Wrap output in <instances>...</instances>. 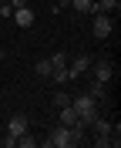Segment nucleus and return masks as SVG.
I'll return each mask as SVG.
<instances>
[{
    "label": "nucleus",
    "mask_w": 121,
    "mask_h": 148,
    "mask_svg": "<svg viewBox=\"0 0 121 148\" xmlns=\"http://www.w3.org/2000/svg\"><path fill=\"white\" fill-rule=\"evenodd\" d=\"M71 108L77 111V121L88 128V125H91V118L98 114V98H91V94H81V98H74V101H71Z\"/></svg>",
    "instance_id": "obj_1"
},
{
    "label": "nucleus",
    "mask_w": 121,
    "mask_h": 148,
    "mask_svg": "<svg viewBox=\"0 0 121 148\" xmlns=\"http://www.w3.org/2000/svg\"><path fill=\"white\" fill-rule=\"evenodd\" d=\"M91 128H94V145H98V148H108V145H111V121H104V118L94 114V118H91Z\"/></svg>",
    "instance_id": "obj_2"
},
{
    "label": "nucleus",
    "mask_w": 121,
    "mask_h": 148,
    "mask_svg": "<svg viewBox=\"0 0 121 148\" xmlns=\"http://www.w3.org/2000/svg\"><path fill=\"white\" fill-rule=\"evenodd\" d=\"M47 145H54V148H71V128H67V125H57V128L51 131Z\"/></svg>",
    "instance_id": "obj_3"
},
{
    "label": "nucleus",
    "mask_w": 121,
    "mask_h": 148,
    "mask_svg": "<svg viewBox=\"0 0 121 148\" xmlns=\"http://www.w3.org/2000/svg\"><path fill=\"white\" fill-rule=\"evenodd\" d=\"M91 30H94V37H111V30H114L111 27V17H108V14H98Z\"/></svg>",
    "instance_id": "obj_4"
},
{
    "label": "nucleus",
    "mask_w": 121,
    "mask_h": 148,
    "mask_svg": "<svg viewBox=\"0 0 121 148\" xmlns=\"http://www.w3.org/2000/svg\"><path fill=\"white\" fill-rule=\"evenodd\" d=\"M91 67H94V81H101V84L111 81V74H114L111 61H98V64H91Z\"/></svg>",
    "instance_id": "obj_5"
},
{
    "label": "nucleus",
    "mask_w": 121,
    "mask_h": 148,
    "mask_svg": "<svg viewBox=\"0 0 121 148\" xmlns=\"http://www.w3.org/2000/svg\"><path fill=\"white\" fill-rule=\"evenodd\" d=\"M10 17L17 20V27H34V10H27V7H20V10H14Z\"/></svg>",
    "instance_id": "obj_6"
},
{
    "label": "nucleus",
    "mask_w": 121,
    "mask_h": 148,
    "mask_svg": "<svg viewBox=\"0 0 121 148\" xmlns=\"http://www.w3.org/2000/svg\"><path fill=\"white\" fill-rule=\"evenodd\" d=\"M30 125H27V118H24V114H14V118L7 121V131L10 135H20V131H27Z\"/></svg>",
    "instance_id": "obj_7"
},
{
    "label": "nucleus",
    "mask_w": 121,
    "mask_h": 148,
    "mask_svg": "<svg viewBox=\"0 0 121 148\" xmlns=\"http://www.w3.org/2000/svg\"><path fill=\"white\" fill-rule=\"evenodd\" d=\"M111 10H118L114 0H91V14H111Z\"/></svg>",
    "instance_id": "obj_8"
},
{
    "label": "nucleus",
    "mask_w": 121,
    "mask_h": 148,
    "mask_svg": "<svg viewBox=\"0 0 121 148\" xmlns=\"http://www.w3.org/2000/svg\"><path fill=\"white\" fill-rule=\"evenodd\" d=\"M88 67H91V61L81 54V57H74V61H71V67H67V71H71V77H77V74H84Z\"/></svg>",
    "instance_id": "obj_9"
},
{
    "label": "nucleus",
    "mask_w": 121,
    "mask_h": 148,
    "mask_svg": "<svg viewBox=\"0 0 121 148\" xmlns=\"http://www.w3.org/2000/svg\"><path fill=\"white\" fill-rule=\"evenodd\" d=\"M61 125H67V128H71V125H77V111L71 108V104H64V108H61Z\"/></svg>",
    "instance_id": "obj_10"
},
{
    "label": "nucleus",
    "mask_w": 121,
    "mask_h": 148,
    "mask_svg": "<svg viewBox=\"0 0 121 148\" xmlns=\"http://www.w3.org/2000/svg\"><path fill=\"white\" fill-rule=\"evenodd\" d=\"M51 77H54L57 84H67V81H74V77H71V71H67V64H61V67H54V71H51Z\"/></svg>",
    "instance_id": "obj_11"
},
{
    "label": "nucleus",
    "mask_w": 121,
    "mask_h": 148,
    "mask_svg": "<svg viewBox=\"0 0 121 148\" xmlns=\"http://www.w3.org/2000/svg\"><path fill=\"white\" fill-rule=\"evenodd\" d=\"M34 145H37V141H34V135H30V128L17 135V148H34Z\"/></svg>",
    "instance_id": "obj_12"
},
{
    "label": "nucleus",
    "mask_w": 121,
    "mask_h": 148,
    "mask_svg": "<svg viewBox=\"0 0 121 148\" xmlns=\"http://www.w3.org/2000/svg\"><path fill=\"white\" fill-rule=\"evenodd\" d=\"M34 71H37L40 77H51V71H54V64H51V57H47V61H37V64H34Z\"/></svg>",
    "instance_id": "obj_13"
},
{
    "label": "nucleus",
    "mask_w": 121,
    "mask_h": 148,
    "mask_svg": "<svg viewBox=\"0 0 121 148\" xmlns=\"http://www.w3.org/2000/svg\"><path fill=\"white\" fill-rule=\"evenodd\" d=\"M54 104H57V108H64V104H71V98H67L64 91H57V94H54Z\"/></svg>",
    "instance_id": "obj_14"
},
{
    "label": "nucleus",
    "mask_w": 121,
    "mask_h": 148,
    "mask_svg": "<svg viewBox=\"0 0 121 148\" xmlns=\"http://www.w3.org/2000/svg\"><path fill=\"white\" fill-rule=\"evenodd\" d=\"M91 98H104V84H101V81L91 84Z\"/></svg>",
    "instance_id": "obj_15"
},
{
    "label": "nucleus",
    "mask_w": 121,
    "mask_h": 148,
    "mask_svg": "<svg viewBox=\"0 0 121 148\" xmlns=\"http://www.w3.org/2000/svg\"><path fill=\"white\" fill-rule=\"evenodd\" d=\"M3 145H7V148H17V135H10V131H7V135H3Z\"/></svg>",
    "instance_id": "obj_16"
},
{
    "label": "nucleus",
    "mask_w": 121,
    "mask_h": 148,
    "mask_svg": "<svg viewBox=\"0 0 121 148\" xmlns=\"http://www.w3.org/2000/svg\"><path fill=\"white\" fill-rule=\"evenodd\" d=\"M10 3V10H20V7H27V0H7Z\"/></svg>",
    "instance_id": "obj_17"
},
{
    "label": "nucleus",
    "mask_w": 121,
    "mask_h": 148,
    "mask_svg": "<svg viewBox=\"0 0 121 148\" xmlns=\"http://www.w3.org/2000/svg\"><path fill=\"white\" fill-rule=\"evenodd\" d=\"M0 57H3V51H0Z\"/></svg>",
    "instance_id": "obj_18"
},
{
    "label": "nucleus",
    "mask_w": 121,
    "mask_h": 148,
    "mask_svg": "<svg viewBox=\"0 0 121 148\" xmlns=\"http://www.w3.org/2000/svg\"><path fill=\"white\" fill-rule=\"evenodd\" d=\"M114 3H121V0H114Z\"/></svg>",
    "instance_id": "obj_19"
},
{
    "label": "nucleus",
    "mask_w": 121,
    "mask_h": 148,
    "mask_svg": "<svg viewBox=\"0 0 121 148\" xmlns=\"http://www.w3.org/2000/svg\"><path fill=\"white\" fill-rule=\"evenodd\" d=\"M0 3H3V0H0Z\"/></svg>",
    "instance_id": "obj_20"
}]
</instances>
